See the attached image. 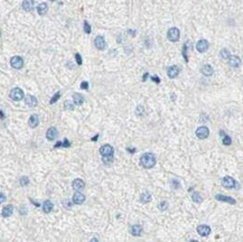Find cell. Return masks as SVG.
<instances>
[{
    "label": "cell",
    "instance_id": "1",
    "mask_svg": "<svg viewBox=\"0 0 243 242\" xmlns=\"http://www.w3.org/2000/svg\"><path fill=\"white\" fill-rule=\"evenodd\" d=\"M140 164L145 168H153L156 165V157L151 152H146L141 156L140 158Z\"/></svg>",
    "mask_w": 243,
    "mask_h": 242
},
{
    "label": "cell",
    "instance_id": "2",
    "mask_svg": "<svg viewBox=\"0 0 243 242\" xmlns=\"http://www.w3.org/2000/svg\"><path fill=\"white\" fill-rule=\"evenodd\" d=\"M222 185L225 188H238L239 185L236 183V180L231 176H225L222 180Z\"/></svg>",
    "mask_w": 243,
    "mask_h": 242
},
{
    "label": "cell",
    "instance_id": "3",
    "mask_svg": "<svg viewBox=\"0 0 243 242\" xmlns=\"http://www.w3.org/2000/svg\"><path fill=\"white\" fill-rule=\"evenodd\" d=\"M179 30H178V28L176 27H171L168 30V33H167V37H168V39H169L170 42H178V39H179Z\"/></svg>",
    "mask_w": 243,
    "mask_h": 242
},
{
    "label": "cell",
    "instance_id": "4",
    "mask_svg": "<svg viewBox=\"0 0 243 242\" xmlns=\"http://www.w3.org/2000/svg\"><path fill=\"white\" fill-rule=\"evenodd\" d=\"M9 97H10L11 100L20 101V100H23V98H24V92H23V90L19 89V87H15V89H12V90L10 91Z\"/></svg>",
    "mask_w": 243,
    "mask_h": 242
},
{
    "label": "cell",
    "instance_id": "5",
    "mask_svg": "<svg viewBox=\"0 0 243 242\" xmlns=\"http://www.w3.org/2000/svg\"><path fill=\"white\" fill-rule=\"evenodd\" d=\"M10 64L11 66L16 69H20L23 66H24V61L20 56H14L12 59H10Z\"/></svg>",
    "mask_w": 243,
    "mask_h": 242
},
{
    "label": "cell",
    "instance_id": "6",
    "mask_svg": "<svg viewBox=\"0 0 243 242\" xmlns=\"http://www.w3.org/2000/svg\"><path fill=\"white\" fill-rule=\"evenodd\" d=\"M100 154L102 157H110L113 156V148L110 145H103L100 148Z\"/></svg>",
    "mask_w": 243,
    "mask_h": 242
},
{
    "label": "cell",
    "instance_id": "7",
    "mask_svg": "<svg viewBox=\"0 0 243 242\" xmlns=\"http://www.w3.org/2000/svg\"><path fill=\"white\" fill-rule=\"evenodd\" d=\"M208 135H210V130H208L207 127L202 126V127L197 128V130H196V136L199 139H206L208 137Z\"/></svg>",
    "mask_w": 243,
    "mask_h": 242
},
{
    "label": "cell",
    "instance_id": "8",
    "mask_svg": "<svg viewBox=\"0 0 243 242\" xmlns=\"http://www.w3.org/2000/svg\"><path fill=\"white\" fill-rule=\"evenodd\" d=\"M208 46H210V44H208V42L206 39H201V41L196 44V49H197L199 53H205L208 49Z\"/></svg>",
    "mask_w": 243,
    "mask_h": 242
},
{
    "label": "cell",
    "instance_id": "9",
    "mask_svg": "<svg viewBox=\"0 0 243 242\" xmlns=\"http://www.w3.org/2000/svg\"><path fill=\"white\" fill-rule=\"evenodd\" d=\"M197 232L198 234L202 235V237H207L210 233H211V228L206 224H202L197 226Z\"/></svg>",
    "mask_w": 243,
    "mask_h": 242
},
{
    "label": "cell",
    "instance_id": "10",
    "mask_svg": "<svg viewBox=\"0 0 243 242\" xmlns=\"http://www.w3.org/2000/svg\"><path fill=\"white\" fill-rule=\"evenodd\" d=\"M167 74L169 76L170 79H175V77H177L178 74H179V67L177 65H173L170 66L168 71H167Z\"/></svg>",
    "mask_w": 243,
    "mask_h": 242
},
{
    "label": "cell",
    "instance_id": "11",
    "mask_svg": "<svg viewBox=\"0 0 243 242\" xmlns=\"http://www.w3.org/2000/svg\"><path fill=\"white\" fill-rule=\"evenodd\" d=\"M94 45H95V47H97V49H100V51L104 49V47H105V41H104V38L102 37V36H97V37L94 39Z\"/></svg>",
    "mask_w": 243,
    "mask_h": 242
},
{
    "label": "cell",
    "instance_id": "12",
    "mask_svg": "<svg viewBox=\"0 0 243 242\" xmlns=\"http://www.w3.org/2000/svg\"><path fill=\"white\" fill-rule=\"evenodd\" d=\"M58 135V132H57V129L55 127H51V128L47 130L46 132V138L48 139V140H54V139L57 137Z\"/></svg>",
    "mask_w": 243,
    "mask_h": 242
},
{
    "label": "cell",
    "instance_id": "13",
    "mask_svg": "<svg viewBox=\"0 0 243 242\" xmlns=\"http://www.w3.org/2000/svg\"><path fill=\"white\" fill-rule=\"evenodd\" d=\"M72 186H73V188L75 190H82L84 187H85V183H84V182L81 180V178H76V180H73Z\"/></svg>",
    "mask_w": 243,
    "mask_h": 242
},
{
    "label": "cell",
    "instance_id": "14",
    "mask_svg": "<svg viewBox=\"0 0 243 242\" xmlns=\"http://www.w3.org/2000/svg\"><path fill=\"white\" fill-rule=\"evenodd\" d=\"M84 201H85V196L82 193H80V192H76L73 195V202L75 204H82Z\"/></svg>",
    "mask_w": 243,
    "mask_h": 242
},
{
    "label": "cell",
    "instance_id": "15",
    "mask_svg": "<svg viewBox=\"0 0 243 242\" xmlns=\"http://www.w3.org/2000/svg\"><path fill=\"white\" fill-rule=\"evenodd\" d=\"M215 198L217 201H222V202H226V203H230V204H235V200L232 198L230 196H225V195H216Z\"/></svg>",
    "mask_w": 243,
    "mask_h": 242
},
{
    "label": "cell",
    "instance_id": "16",
    "mask_svg": "<svg viewBox=\"0 0 243 242\" xmlns=\"http://www.w3.org/2000/svg\"><path fill=\"white\" fill-rule=\"evenodd\" d=\"M25 102H26V104H27L28 107L30 108H34L37 105V99L35 97H33V95H27L26 99H25Z\"/></svg>",
    "mask_w": 243,
    "mask_h": 242
},
{
    "label": "cell",
    "instance_id": "17",
    "mask_svg": "<svg viewBox=\"0 0 243 242\" xmlns=\"http://www.w3.org/2000/svg\"><path fill=\"white\" fill-rule=\"evenodd\" d=\"M130 232H131L132 235H135V237H139V235H141L143 228H141V225L135 224V225H132V226H131V229H130Z\"/></svg>",
    "mask_w": 243,
    "mask_h": 242
},
{
    "label": "cell",
    "instance_id": "18",
    "mask_svg": "<svg viewBox=\"0 0 243 242\" xmlns=\"http://www.w3.org/2000/svg\"><path fill=\"white\" fill-rule=\"evenodd\" d=\"M192 49V45H191V42L187 41V42L185 43L184 47H183V56H184V59L186 62H188V51H191Z\"/></svg>",
    "mask_w": 243,
    "mask_h": 242
},
{
    "label": "cell",
    "instance_id": "19",
    "mask_svg": "<svg viewBox=\"0 0 243 242\" xmlns=\"http://www.w3.org/2000/svg\"><path fill=\"white\" fill-rule=\"evenodd\" d=\"M23 9L25 11H31L34 9V0H24Z\"/></svg>",
    "mask_w": 243,
    "mask_h": 242
},
{
    "label": "cell",
    "instance_id": "20",
    "mask_svg": "<svg viewBox=\"0 0 243 242\" xmlns=\"http://www.w3.org/2000/svg\"><path fill=\"white\" fill-rule=\"evenodd\" d=\"M38 116L37 114H31L30 118H29V121H28V123H29V127L31 128H36L37 126H38Z\"/></svg>",
    "mask_w": 243,
    "mask_h": 242
},
{
    "label": "cell",
    "instance_id": "21",
    "mask_svg": "<svg viewBox=\"0 0 243 242\" xmlns=\"http://www.w3.org/2000/svg\"><path fill=\"white\" fill-rule=\"evenodd\" d=\"M201 72H202V74L205 76H211L213 74V67L211 65L206 64V65H204L202 67Z\"/></svg>",
    "mask_w": 243,
    "mask_h": 242
},
{
    "label": "cell",
    "instance_id": "22",
    "mask_svg": "<svg viewBox=\"0 0 243 242\" xmlns=\"http://www.w3.org/2000/svg\"><path fill=\"white\" fill-rule=\"evenodd\" d=\"M47 10H48V6H47V4H46V2H42V4H39L38 7H37V11H38V14L40 15V16H44V15H46Z\"/></svg>",
    "mask_w": 243,
    "mask_h": 242
},
{
    "label": "cell",
    "instance_id": "23",
    "mask_svg": "<svg viewBox=\"0 0 243 242\" xmlns=\"http://www.w3.org/2000/svg\"><path fill=\"white\" fill-rule=\"evenodd\" d=\"M12 212H14L12 205H7V206H5V208H2V216H4V218H9V216L12 214Z\"/></svg>",
    "mask_w": 243,
    "mask_h": 242
},
{
    "label": "cell",
    "instance_id": "24",
    "mask_svg": "<svg viewBox=\"0 0 243 242\" xmlns=\"http://www.w3.org/2000/svg\"><path fill=\"white\" fill-rule=\"evenodd\" d=\"M229 63H230V65L233 66V67H239L241 62H240V59L238 56H230Z\"/></svg>",
    "mask_w": 243,
    "mask_h": 242
},
{
    "label": "cell",
    "instance_id": "25",
    "mask_svg": "<svg viewBox=\"0 0 243 242\" xmlns=\"http://www.w3.org/2000/svg\"><path fill=\"white\" fill-rule=\"evenodd\" d=\"M73 101H74V104L81 105V104L84 102V98L82 97L80 93H74L73 94Z\"/></svg>",
    "mask_w": 243,
    "mask_h": 242
},
{
    "label": "cell",
    "instance_id": "26",
    "mask_svg": "<svg viewBox=\"0 0 243 242\" xmlns=\"http://www.w3.org/2000/svg\"><path fill=\"white\" fill-rule=\"evenodd\" d=\"M53 210V203L51 201H45L44 202V204H43V211L45 212V213H49V212H52Z\"/></svg>",
    "mask_w": 243,
    "mask_h": 242
},
{
    "label": "cell",
    "instance_id": "27",
    "mask_svg": "<svg viewBox=\"0 0 243 242\" xmlns=\"http://www.w3.org/2000/svg\"><path fill=\"white\" fill-rule=\"evenodd\" d=\"M220 135L222 136V141H223V145H225V146H229V145H231V138H230L229 136L226 135L225 132L223 131V130H221L220 131Z\"/></svg>",
    "mask_w": 243,
    "mask_h": 242
},
{
    "label": "cell",
    "instance_id": "28",
    "mask_svg": "<svg viewBox=\"0 0 243 242\" xmlns=\"http://www.w3.org/2000/svg\"><path fill=\"white\" fill-rule=\"evenodd\" d=\"M140 201H141L143 203H148V202H150V201H151V195H150V193H148V192H145V193L141 194V196H140Z\"/></svg>",
    "mask_w": 243,
    "mask_h": 242
},
{
    "label": "cell",
    "instance_id": "29",
    "mask_svg": "<svg viewBox=\"0 0 243 242\" xmlns=\"http://www.w3.org/2000/svg\"><path fill=\"white\" fill-rule=\"evenodd\" d=\"M192 198H193V201L196 202V203H201L202 202V196L199 195V193H197V192H194V193H193Z\"/></svg>",
    "mask_w": 243,
    "mask_h": 242
},
{
    "label": "cell",
    "instance_id": "30",
    "mask_svg": "<svg viewBox=\"0 0 243 242\" xmlns=\"http://www.w3.org/2000/svg\"><path fill=\"white\" fill-rule=\"evenodd\" d=\"M221 57L222 59H229V57H230V52L227 51V49H222L221 51Z\"/></svg>",
    "mask_w": 243,
    "mask_h": 242
},
{
    "label": "cell",
    "instance_id": "31",
    "mask_svg": "<svg viewBox=\"0 0 243 242\" xmlns=\"http://www.w3.org/2000/svg\"><path fill=\"white\" fill-rule=\"evenodd\" d=\"M19 183H20L21 186H26V185H28V183H29V180H28V177L23 176L20 178V180H19Z\"/></svg>",
    "mask_w": 243,
    "mask_h": 242
},
{
    "label": "cell",
    "instance_id": "32",
    "mask_svg": "<svg viewBox=\"0 0 243 242\" xmlns=\"http://www.w3.org/2000/svg\"><path fill=\"white\" fill-rule=\"evenodd\" d=\"M59 97H61V93H59V92H57V93H56L55 95H54V97H53L52 99H51L49 103H51V104H54L56 102V101H57L59 99Z\"/></svg>",
    "mask_w": 243,
    "mask_h": 242
},
{
    "label": "cell",
    "instance_id": "33",
    "mask_svg": "<svg viewBox=\"0 0 243 242\" xmlns=\"http://www.w3.org/2000/svg\"><path fill=\"white\" fill-rule=\"evenodd\" d=\"M84 31L85 34H91V26L87 21H84Z\"/></svg>",
    "mask_w": 243,
    "mask_h": 242
},
{
    "label": "cell",
    "instance_id": "34",
    "mask_svg": "<svg viewBox=\"0 0 243 242\" xmlns=\"http://www.w3.org/2000/svg\"><path fill=\"white\" fill-rule=\"evenodd\" d=\"M102 160H103L105 164H110L113 162V156H110V157H102Z\"/></svg>",
    "mask_w": 243,
    "mask_h": 242
},
{
    "label": "cell",
    "instance_id": "35",
    "mask_svg": "<svg viewBox=\"0 0 243 242\" xmlns=\"http://www.w3.org/2000/svg\"><path fill=\"white\" fill-rule=\"evenodd\" d=\"M136 113L138 114V116H143V105H139V107H137V111H136Z\"/></svg>",
    "mask_w": 243,
    "mask_h": 242
},
{
    "label": "cell",
    "instance_id": "36",
    "mask_svg": "<svg viewBox=\"0 0 243 242\" xmlns=\"http://www.w3.org/2000/svg\"><path fill=\"white\" fill-rule=\"evenodd\" d=\"M167 206H168V204L164 201V202H161V203L159 204V210L160 211H165V210L167 208Z\"/></svg>",
    "mask_w": 243,
    "mask_h": 242
},
{
    "label": "cell",
    "instance_id": "37",
    "mask_svg": "<svg viewBox=\"0 0 243 242\" xmlns=\"http://www.w3.org/2000/svg\"><path fill=\"white\" fill-rule=\"evenodd\" d=\"M75 59H76V62L79 65H82V57H81V55L79 54V53L75 54Z\"/></svg>",
    "mask_w": 243,
    "mask_h": 242
},
{
    "label": "cell",
    "instance_id": "38",
    "mask_svg": "<svg viewBox=\"0 0 243 242\" xmlns=\"http://www.w3.org/2000/svg\"><path fill=\"white\" fill-rule=\"evenodd\" d=\"M71 146V144H69V141L67 140V139H64V141L61 142V147H65V148H67V147H69Z\"/></svg>",
    "mask_w": 243,
    "mask_h": 242
},
{
    "label": "cell",
    "instance_id": "39",
    "mask_svg": "<svg viewBox=\"0 0 243 242\" xmlns=\"http://www.w3.org/2000/svg\"><path fill=\"white\" fill-rule=\"evenodd\" d=\"M81 87L84 89V90H87V89H89V83H87L86 81H84V82L81 83Z\"/></svg>",
    "mask_w": 243,
    "mask_h": 242
},
{
    "label": "cell",
    "instance_id": "40",
    "mask_svg": "<svg viewBox=\"0 0 243 242\" xmlns=\"http://www.w3.org/2000/svg\"><path fill=\"white\" fill-rule=\"evenodd\" d=\"M5 201H6V196H5V194L0 193V204H1V203H4Z\"/></svg>",
    "mask_w": 243,
    "mask_h": 242
},
{
    "label": "cell",
    "instance_id": "41",
    "mask_svg": "<svg viewBox=\"0 0 243 242\" xmlns=\"http://www.w3.org/2000/svg\"><path fill=\"white\" fill-rule=\"evenodd\" d=\"M151 79H153V82H156V83H159V82H160V80H159V77H158V76H153Z\"/></svg>",
    "mask_w": 243,
    "mask_h": 242
},
{
    "label": "cell",
    "instance_id": "42",
    "mask_svg": "<svg viewBox=\"0 0 243 242\" xmlns=\"http://www.w3.org/2000/svg\"><path fill=\"white\" fill-rule=\"evenodd\" d=\"M63 204L65 205V206H67V208H71V203H69V201H64V202H63Z\"/></svg>",
    "mask_w": 243,
    "mask_h": 242
},
{
    "label": "cell",
    "instance_id": "43",
    "mask_svg": "<svg viewBox=\"0 0 243 242\" xmlns=\"http://www.w3.org/2000/svg\"><path fill=\"white\" fill-rule=\"evenodd\" d=\"M65 108H66V109H67V108H69V109H73L72 104L69 103V102H66V103H65Z\"/></svg>",
    "mask_w": 243,
    "mask_h": 242
},
{
    "label": "cell",
    "instance_id": "44",
    "mask_svg": "<svg viewBox=\"0 0 243 242\" xmlns=\"http://www.w3.org/2000/svg\"><path fill=\"white\" fill-rule=\"evenodd\" d=\"M148 75H149V74H148V73H145V75H143V81H146V80H147V77H148Z\"/></svg>",
    "mask_w": 243,
    "mask_h": 242
},
{
    "label": "cell",
    "instance_id": "45",
    "mask_svg": "<svg viewBox=\"0 0 243 242\" xmlns=\"http://www.w3.org/2000/svg\"><path fill=\"white\" fill-rule=\"evenodd\" d=\"M128 151H129V152H135V151H136V149H135V148H131V149L128 148Z\"/></svg>",
    "mask_w": 243,
    "mask_h": 242
},
{
    "label": "cell",
    "instance_id": "46",
    "mask_svg": "<svg viewBox=\"0 0 243 242\" xmlns=\"http://www.w3.org/2000/svg\"><path fill=\"white\" fill-rule=\"evenodd\" d=\"M90 242H100V241H99V240H97V238H93V239H92V240H91Z\"/></svg>",
    "mask_w": 243,
    "mask_h": 242
},
{
    "label": "cell",
    "instance_id": "47",
    "mask_svg": "<svg viewBox=\"0 0 243 242\" xmlns=\"http://www.w3.org/2000/svg\"><path fill=\"white\" fill-rule=\"evenodd\" d=\"M97 138H99V136H95V137H93V138H92V140H93V141H97Z\"/></svg>",
    "mask_w": 243,
    "mask_h": 242
},
{
    "label": "cell",
    "instance_id": "48",
    "mask_svg": "<svg viewBox=\"0 0 243 242\" xmlns=\"http://www.w3.org/2000/svg\"><path fill=\"white\" fill-rule=\"evenodd\" d=\"M189 242H198L197 240H192V241H189Z\"/></svg>",
    "mask_w": 243,
    "mask_h": 242
},
{
    "label": "cell",
    "instance_id": "49",
    "mask_svg": "<svg viewBox=\"0 0 243 242\" xmlns=\"http://www.w3.org/2000/svg\"><path fill=\"white\" fill-rule=\"evenodd\" d=\"M0 35H1V30H0Z\"/></svg>",
    "mask_w": 243,
    "mask_h": 242
}]
</instances>
